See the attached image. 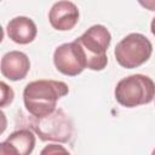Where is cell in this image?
Instances as JSON below:
<instances>
[{
    "label": "cell",
    "mask_w": 155,
    "mask_h": 155,
    "mask_svg": "<svg viewBox=\"0 0 155 155\" xmlns=\"http://www.w3.org/2000/svg\"><path fill=\"white\" fill-rule=\"evenodd\" d=\"M0 155H21V153L11 143L4 140L0 144Z\"/></svg>",
    "instance_id": "obj_13"
},
{
    "label": "cell",
    "mask_w": 155,
    "mask_h": 155,
    "mask_svg": "<svg viewBox=\"0 0 155 155\" xmlns=\"http://www.w3.org/2000/svg\"><path fill=\"white\" fill-rule=\"evenodd\" d=\"M114 94L119 104L126 108L148 104L155 97V82L147 75L133 74L116 84Z\"/></svg>",
    "instance_id": "obj_2"
},
{
    "label": "cell",
    "mask_w": 155,
    "mask_h": 155,
    "mask_svg": "<svg viewBox=\"0 0 155 155\" xmlns=\"http://www.w3.org/2000/svg\"><path fill=\"white\" fill-rule=\"evenodd\" d=\"M1 74L11 80L18 81L27 76L30 69V61L28 56L21 51H10L1 58Z\"/></svg>",
    "instance_id": "obj_8"
},
{
    "label": "cell",
    "mask_w": 155,
    "mask_h": 155,
    "mask_svg": "<svg viewBox=\"0 0 155 155\" xmlns=\"http://www.w3.org/2000/svg\"><path fill=\"white\" fill-rule=\"evenodd\" d=\"M48 21L57 30H70L79 21V10L71 1L54 2L48 12Z\"/></svg>",
    "instance_id": "obj_7"
},
{
    "label": "cell",
    "mask_w": 155,
    "mask_h": 155,
    "mask_svg": "<svg viewBox=\"0 0 155 155\" xmlns=\"http://www.w3.org/2000/svg\"><path fill=\"white\" fill-rule=\"evenodd\" d=\"M75 41L81 46L85 52L88 69L103 70L107 67V50L110 45L111 35L104 25L94 24L90 27Z\"/></svg>",
    "instance_id": "obj_3"
},
{
    "label": "cell",
    "mask_w": 155,
    "mask_h": 155,
    "mask_svg": "<svg viewBox=\"0 0 155 155\" xmlns=\"http://www.w3.org/2000/svg\"><path fill=\"white\" fill-rule=\"evenodd\" d=\"M53 63L58 71L68 76H76L87 68L85 52L75 40L62 44L54 50Z\"/></svg>",
    "instance_id": "obj_6"
},
{
    "label": "cell",
    "mask_w": 155,
    "mask_h": 155,
    "mask_svg": "<svg viewBox=\"0 0 155 155\" xmlns=\"http://www.w3.org/2000/svg\"><path fill=\"white\" fill-rule=\"evenodd\" d=\"M151 155H155V149L153 150V153H151Z\"/></svg>",
    "instance_id": "obj_16"
},
{
    "label": "cell",
    "mask_w": 155,
    "mask_h": 155,
    "mask_svg": "<svg viewBox=\"0 0 155 155\" xmlns=\"http://www.w3.org/2000/svg\"><path fill=\"white\" fill-rule=\"evenodd\" d=\"M31 128L42 140H56V142H67L71 136V122L63 110H54L51 115L46 117L30 121Z\"/></svg>",
    "instance_id": "obj_5"
},
{
    "label": "cell",
    "mask_w": 155,
    "mask_h": 155,
    "mask_svg": "<svg viewBox=\"0 0 155 155\" xmlns=\"http://www.w3.org/2000/svg\"><path fill=\"white\" fill-rule=\"evenodd\" d=\"M0 86H1V103H0V105L4 108L13 101L15 93H13V90L11 87H8L4 81L0 82Z\"/></svg>",
    "instance_id": "obj_12"
},
{
    "label": "cell",
    "mask_w": 155,
    "mask_h": 155,
    "mask_svg": "<svg viewBox=\"0 0 155 155\" xmlns=\"http://www.w3.org/2000/svg\"><path fill=\"white\" fill-rule=\"evenodd\" d=\"M6 33L13 42L25 45L35 39L38 29L33 19L25 16H18L7 23Z\"/></svg>",
    "instance_id": "obj_9"
},
{
    "label": "cell",
    "mask_w": 155,
    "mask_h": 155,
    "mask_svg": "<svg viewBox=\"0 0 155 155\" xmlns=\"http://www.w3.org/2000/svg\"><path fill=\"white\" fill-rule=\"evenodd\" d=\"M140 5H143V6H145V7H148L150 11H155V2L154 1H140L139 2Z\"/></svg>",
    "instance_id": "obj_14"
},
{
    "label": "cell",
    "mask_w": 155,
    "mask_h": 155,
    "mask_svg": "<svg viewBox=\"0 0 155 155\" xmlns=\"http://www.w3.org/2000/svg\"><path fill=\"white\" fill-rule=\"evenodd\" d=\"M40 155H70V153L63 147V145H59V144H48L46 145Z\"/></svg>",
    "instance_id": "obj_11"
},
{
    "label": "cell",
    "mask_w": 155,
    "mask_h": 155,
    "mask_svg": "<svg viewBox=\"0 0 155 155\" xmlns=\"http://www.w3.org/2000/svg\"><path fill=\"white\" fill-rule=\"evenodd\" d=\"M68 92L69 87L63 81L35 80L24 87L23 102L29 114L41 119L54 113L57 101Z\"/></svg>",
    "instance_id": "obj_1"
},
{
    "label": "cell",
    "mask_w": 155,
    "mask_h": 155,
    "mask_svg": "<svg viewBox=\"0 0 155 155\" xmlns=\"http://www.w3.org/2000/svg\"><path fill=\"white\" fill-rule=\"evenodd\" d=\"M153 52L150 40L140 33L126 35L114 50L116 62L126 69H133L145 63Z\"/></svg>",
    "instance_id": "obj_4"
},
{
    "label": "cell",
    "mask_w": 155,
    "mask_h": 155,
    "mask_svg": "<svg viewBox=\"0 0 155 155\" xmlns=\"http://www.w3.org/2000/svg\"><path fill=\"white\" fill-rule=\"evenodd\" d=\"M150 30H151L153 35L155 36V17H154V18H153V21H151V24H150Z\"/></svg>",
    "instance_id": "obj_15"
},
{
    "label": "cell",
    "mask_w": 155,
    "mask_h": 155,
    "mask_svg": "<svg viewBox=\"0 0 155 155\" xmlns=\"http://www.w3.org/2000/svg\"><path fill=\"white\" fill-rule=\"evenodd\" d=\"M6 142L11 143L21 155H30L35 148V136L28 128H22L12 132L7 138Z\"/></svg>",
    "instance_id": "obj_10"
}]
</instances>
